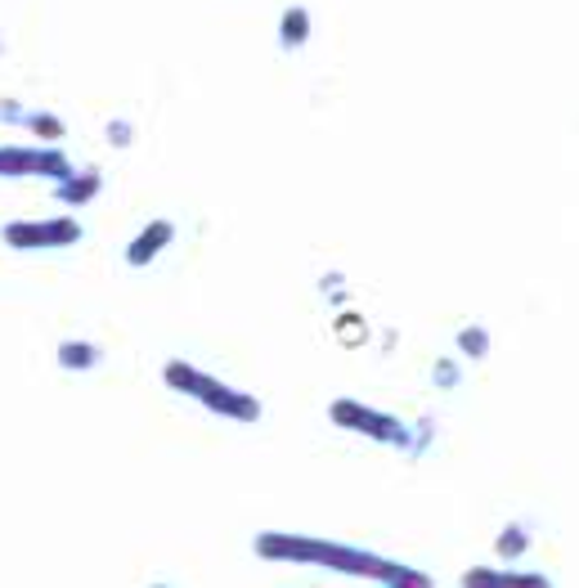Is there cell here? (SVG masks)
Masks as SVG:
<instances>
[]
</instances>
